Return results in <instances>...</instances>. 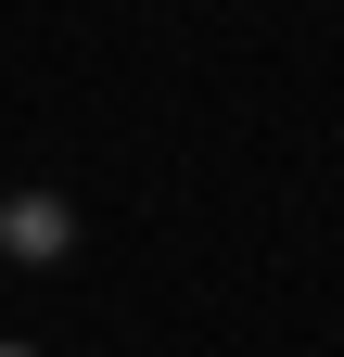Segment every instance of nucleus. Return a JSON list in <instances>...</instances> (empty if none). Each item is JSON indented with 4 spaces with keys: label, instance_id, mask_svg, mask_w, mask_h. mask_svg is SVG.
Listing matches in <instances>:
<instances>
[{
    "label": "nucleus",
    "instance_id": "nucleus-1",
    "mask_svg": "<svg viewBox=\"0 0 344 357\" xmlns=\"http://www.w3.org/2000/svg\"><path fill=\"white\" fill-rule=\"evenodd\" d=\"M0 243H13V255H38V268H52V255L77 243V217H64L52 192H13V204H0Z\"/></svg>",
    "mask_w": 344,
    "mask_h": 357
},
{
    "label": "nucleus",
    "instance_id": "nucleus-2",
    "mask_svg": "<svg viewBox=\"0 0 344 357\" xmlns=\"http://www.w3.org/2000/svg\"><path fill=\"white\" fill-rule=\"evenodd\" d=\"M0 357H38V344H0Z\"/></svg>",
    "mask_w": 344,
    "mask_h": 357
},
{
    "label": "nucleus",
    "instance_id": "nucleus-3",
    "mask_svg": "<svg viewBox=\"0 0 344 357\" xmlns=\"http://www.w3.org/2000/svg\"><path fill=\"white\" fill-rule=\"evenodd\" d=\"M0 204H13V192H0Z\"/></svg>",
    "mask_w": 344,
    "mask_h": 357
}]
</instances>
